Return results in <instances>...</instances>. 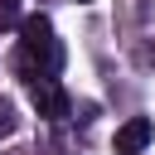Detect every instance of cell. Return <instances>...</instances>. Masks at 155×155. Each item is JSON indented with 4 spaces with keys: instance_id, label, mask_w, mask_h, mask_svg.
I'll return each instance as SVG.
<instances>
[{
    "instance_id": "6",
    "label": "cell",
    "mask_w": 155,
    "mask_h": 155,
    "mask_svg": "<svg viewBox=\"0 0 155 155\" xmlns=\"http://www.w3.org/2000/svg\"><path fill=\"white\" fill-rule=\"evenodd\" d=\"M78 5H92V0H78Z\"/></svg>"
},
{
    "instance_id": "1",
    "label": "cell",
    "mask_w": 155,
    "mask_h": 155,
    "mask_svg": "<svg viewBox=\"0 0 155 155\" xmlns=\"http://www.w3.org/2000/svg\"><path fill=\"white\" fill-rule=\"evenodd\" d=\"M15 68H19L29 82L53 78V73L63 68V44H58L48 15H24V19H19V58H15Z\"/></svg>"
},
{
    "instance_id": "3",
    "label": "cell",
    "mask_w": 155,
    "mask_h": 155,
    "mask_svg": "<svg viewBox=\"0 0 155 155\" xmlns=\"http://www.w3.org/2000/svg\"><path fill=\"white\" fill-rule=\"evenodd\" d=\"M150 136H155L150 116H131V121L116 131V155H140V150L150 145Z\"/></svg>"
},
{
    "instance_id": "5",
    "label": "cell",
    "mask_w": 155,
    "mask_h": 155,
    "mask_svg": "<svg viewBox=\"0 0 155 155\" xmlns=\"http://www.w3.org/2000/svg\"><path fill=\"white\" fill-rule=\"evenodd\" d=\"M15 126H19L15 107H10V102H0V136H15Z\"/></svg>"
},
{
    "instance_id": "4",
    "label": "cell",
    "mask_w": 155,
    "mask_h": 155,
    "mask_svg": "<svg viewBox=\"0 0 155 155\" xmlns=\"http://www.w3.org/2000/svg\"><path fill=\"white\" fill-rule=\"evenodd\" d=\"M0 29H19V0H0Z\"/></svg>"
},
{
    "instance_id": "2",
    "label": "cell",
    "mask_w": 155,
    "mask_h": 155,
    "mask_svg": "<svg viewBox=\"0 0 155 155\" xmlns=\"http://www.w3.org/2000/svg\"><path fill=\"white\" fill-rule=\"evenodd\" d=\"M29 97H34V111H39L44 121H68V116H73V97L63 92L58 78H39V82H29Z\"/></svg>"
}]
</instances>
